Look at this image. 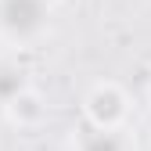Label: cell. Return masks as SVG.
<instances>
[{
	"label": "cell",
	"mask_w": 151,
	"mask_h": 151,
	"mask_svg": "<svg viewBox=\"0 0 151 151\" xmlns=\"http://www.w3.org/2000/svg\"><path fill=\"white\" fill-rule=\"evenodd\" d=\"M93 115H97L101 122L115 119V115H119V97H115L111 90H101V93H93Z\"/></svg>",
	"instance_id": "obj_2"
},
{
	"label": "cell",
	"mask_w": 151,
	"mask_h": 151,
	"mask_svg": "<svg viewBox=\"0 0 151 151\" xmlns=\"http://www.w3.org/2000/svg\"><path fill=\"white\" fill-rule=\"evenodd\" d=\"M0 18L4 25L18 36H29L43 25V4L40 0H4L0 4Z\"/></svg>",
	"instance_id": "obj_1"
},
{
	"label": "cell",
	"mask_w": 151,
	"mask_h": 151,
	"mask_svg": "<svg viewBox=\"0 0 151 151\" xmlns=\"http://www.w3.org/2000/svg\"><path fill=\"white\" fill-rule=\"evenodd\" d=\"M22 86V72H0V93H11Z\"/></svg>",
	"instance_id": "obj_4"
},
{
	"label": "cell",
	"mask_w": 151,
	"mask_h": 151,
	"mask_svg": "<svg viewBox=\"0 0 151 151\" xmlns=\"http://www.w3.org/2000/svg\"><path fill=\"white\" fill-rule=\"evenodd\" d=\"M83 151H122V144H119V137L115 133H90L86 137V144H83Z\"/></svg>",
	"instance_id": "obj_3"
}]
</instances>
